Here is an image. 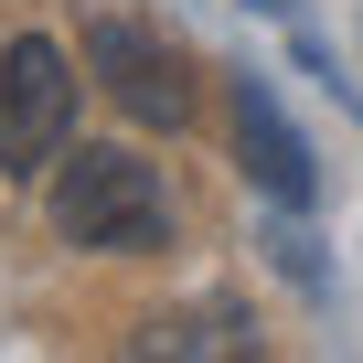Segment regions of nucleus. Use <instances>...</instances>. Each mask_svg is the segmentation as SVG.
Here are the masks:
<instances>
[{
    "mask_svg": "<svg viewBox=\"0 0 363 363\" xmlns=\"http://www.w3.org/2000/svg\"><path fill=\"white\" fill-rule=\"evenodd\" d=\"M54 235L96 257H150L171 246V193L139 150H54Z\"/></svg>",
    "mask_w": 363,
    "mask_h": 363,
    "instance_id": "f257e3e1",
    "label": "nucleus"
},
{
    "mask_svg": "<svg viewBox=\"0 0 363 363\" xmlns=\"http://www.w3.org/2000/svg\"><path fill=\"white\" fill-rule=\"evenodd\" d=\"M86 75H96L139 128H193V96H203L193 54H182L160 22H139V11H96V22H86Z\"/></svg>",
    "mask_w": 363,
    "mask_h": 363,
    "instance_id": "f03ea898",
    "label": "nucleus"
},
{
    "mask_svg": "<svg viewBox=\"0 0 363 363\" xmlns=\"http://www.w3.org/2000/svg\"><path fill=\"white\" fill-rule=\"evenodd\" d=\"M65 139H75V65H65V43L11 33L0 43V171H33Z\"/></svg>",
    "mask_w": 363,
    "mask_h": 363,
    "instance_id": "7ed1b4c3",
    "label": "nucleus"
},
{
    "mask_svg": "<svg viewBox=\"0 0 363 363\" xmlns=\"http://www.w3.org/2000/svg\"><path fill=\"white\" fill-rule=\"evenodd\" d=\"M235 160H246V182H257V193H267V203H289V214L320 193V171H310V139L278 118V96H267L257 75H235Z\"/></svg>",
    "mask_w": 363,
    "mask_h": 363,
    "instance_id": "20e7f679",
    "label": "nucleus"
},
{
    "mask_svg": "<svg viewBox=\"0 0 363 363\" xmlns=\"http://www.w3.org/2000/svg\"><path fill=\"white\" fill-rule=\"evenodd\" d=\"M246 11H289V0H246Z\"/></svg>",
    "mask_w": 363,
    "mask_h": 363,
    "instance_id": "39448f33",
    "label": "nucleus"
}]
</instances>
